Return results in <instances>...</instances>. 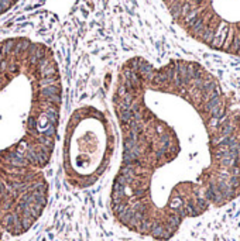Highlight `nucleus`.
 Instances as JSON below:
<instances>
[{"label":"nucleus","instance_id":"2","mask_svg":"<svg viewBox=\"0 0 240 241\" xmlns=\"http://www.w3.org/2000/svg\"><path fill=\"white\" fill-rule=\"evenodd\" d=\"M185 33L215 51L240 56V0H162Z\"/></svg>","mask_w":240,"mask_h":241},{"label":"nucleus","instance_id":"3","mask_svg":"<svg viewBox=\"0 0 240 241\" xmlns=\"http://www.w3.org/2000/svg\"><path fill=\"white\" fill-rule=\"evenodd\" d=\"M112 125L100 111L91 107L75 111L71 121V135L66 134L65 165L66 171L81 173L79 185H91L102 165L110 159Z\"/></svg>","mask_w":240,"mask_h":241},{"label":"nucleus","instance_id":"1","mask_svg":"<svg viewBox=\"0 0 240 241\" xmlns=\"http://www.w3.org/2000/svg\"><path fill=\"white\" fill-rule=\"evenodd\" d=\"M113 109L123 154L112 209L125 226L170 240L186 218L240 196V110L198 62L134 56L117 74Z\"/></svg>","mask_w":240,"mask_h":241}]
</instances>
